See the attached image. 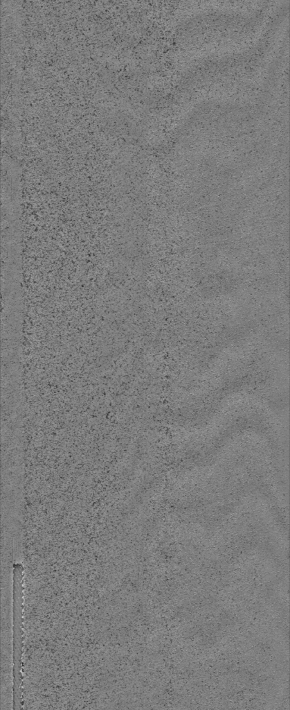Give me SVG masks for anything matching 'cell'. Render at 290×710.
<instances>
[{
  "label": "cell",
  "mask_w": 290,
  "mask_h": 710,
  "mask_svg": "<svg viewBox=\"0 0 290 710\" xmlns=\"http://www.w3.org/2000/svg\"><path fill=\"white\" fill-rule=\"evenodd\" d=\"M22 571L20 564H14V704L19 705H21Z\"/></svg>",
  "instance_id": "cell-1"
}]
</instances>
